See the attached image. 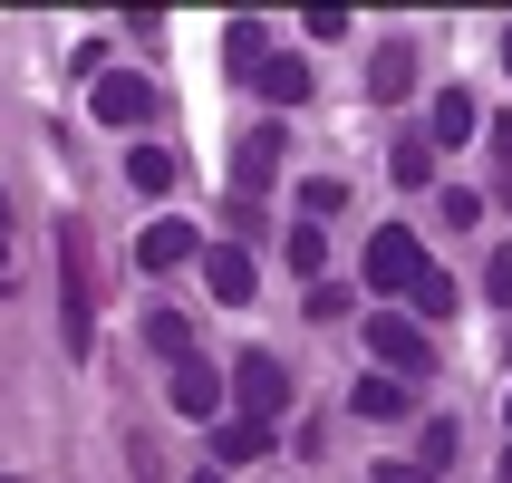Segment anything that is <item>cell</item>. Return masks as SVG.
<instances>
[{
    "instance_id": "1",
    "label": "cell",
    "mask_w": 512,
    "mask_h": 483,
    "mask_svg": "<svg viewBox=\"0 0 512 483\" xmlns=\"http://www.w3.org/2000/svg\"><path fill=\"white\" fill-rule=\"evenodd\" d=\"M58 329H68V348L87 358V339H97V271H87V223H58Z\"/></svg>"
},
{
    "instance_id": "2",
    "label": "cell",
    "mask_w": 512,
    "mask_h": 483,
    "mask_svg": "<svg viewBox=\"0 0 512 483\" xmlns=\"http://www.w3.org/2000/svg\"><path fill=\"white\" fill-rule=\"evenodd\" d=\"M368 358H377L387 377H406V387H416V377L435 368V339H426L406 310H368Z\"/></svg>"
},
{
    "instance_id": "3",
    "label": "cell",
    "mask_w": 512,
    "mask_h": 483,
    "mask_svg": "<svg viewBox=\"0 0 512 483\" xmlns=\"http://www.w3.org/2000/svg\"><path fill=\"white\" fill-rule=\"evenodd\" d=\"M426 242H416V232L406 223H387V232H368V290H406V300H416V290H426Z\"/></svg>"
},
{
    "instance_id": "4",
    "label": "cell",
    "mask_w": 512,
    "mask_h": 483,
    "mask_svg": "<svg viewBox=\"0 0 512 483\" xmlns=\"http://www.w3.org/2000/svg\"><path fill=\"white\" fill-rule=\"evenodd\" d=\"M232 406H242V426H271L290 406V377H281L271 348H242V358H232Z\"/></svg>"
},
{
    "instance_id": "5",
    "label": "cell",
    "mask_w": 512,
    "mask_h": 483,
    "mask_svg": "<svg viewBox=\"0 0 512 483\" xmlns=\"http://www.w3.org/2000/svg\"><path fill=\"white\" fill-rule=\"evenodd\" d=\"M281 174V126H252V136L232 145V194L242 203H261V184Z\"/></svg>"
},
{
    "instance_id": "6",
    "label": "cell",
    "mask_w": 512,
    "mask_h": 483,
    "mask_svg": "<svg viewBox=\"0 0 512 483\" xmlns=\"http://www.w3.org/2000/svg\"><path fill=\"white\" fill-rule=\"evenodd\" d=\"M165 397H174V416H194V426H213L232 387H223V377H213V368H203V358H184V368L165 377Z\"/></svg>"
},
{
    "instance_id": "7",
    "label": "cell",
    "mask_w": 512,
    "mask_h": 483,
    "mask_svg": "<svg viewBox=\"0 0 512 483\" xmlns=\"http://www.w3.org/2000/svg\"><path fill=\"white\" fill-rule=\"evenodd\" d=\"M348 416H358V426H397V416H416V387H406V377H358V387H348Z\"/></svg>"
},
{
    "instance_id": "8",
    "label": "cell",
    "mask_w": 512,
    "mask_h": 483,
    "mask_svg": "<svg viewBox=\"0 0 512 483\" xmlns=\"http://www.w3.org/2000/svg\"><path fill=\"white\" fill-rule=\"evenodd\" d=\"M194 252H203V242H194V223H174V213L136 232V271H184Z\"/></svg>"
},
{
    "instance_id": "9",
    "label": "cell",
    "mask_w": 512,
    "mask_h": 483,
    "mask_svg": "<svg viewBox=\"0 0 512 483\" xmlns=\"http://www.w3.org/2000/svg\"><path fill=\"white\" fill-rule=\"evenodd\" d=\"M87 107H97V126H136V116L155 107V87H145L136 68H116V78H97V97H87Z\"/></svg>"
},
{
    "instance_id": "10",
    "label": "cell",
    "mask_w": 512,
    "mask_h": 483,
    "mask_svg": "<svg viewBox=\"0 0 512 483\" xmlns=\"http://www.w3.org/2000/svg\"><path fill=\"white\" fill-rule=\"evenodd\" d=\"M203 281H213L223 310H242V300H252V252H242V242H213V252H203Z\"/></svg>"
},
{
    "instance_id": "11",
    "label": "cell",
    "mask_w": 512,
    "mask_h": 483,
    "mask_svg": "<svg viewBox=\"0 0 512 483\" xmlns=\"http://www.w3.org/2000/svg\"><path fill=\"white\" fill-rule=\"evenodd\" d=\"M223 68H232V78H261V68H271V29H261V20H232L223 29Z\"/></svg>"
},
{
    "instance_id": "12",
    "label": "cell",
    "mask_w": 512,
    "mask_h": 483,
    "mask_svg": "<svg viewBox=\"0 0 512 483\" xmlns=\"http://www.w3.org/2000/svg\"><path fill=\"white\" fill-rule=\"evenodd\" d=\"M406 87H416V49H406V39H387V49H377V68H368V97H377V107H397Z\"/></svg>"
},
{
    "instance_id": "13",
    "label": "cell",
    "mask_w": 512,
    "mask_h": 483,
    "mask_svg": "<svg viewBox=\"0 0 512 483\" xmlns=\"http://www.w3.org/2000/svg\"><path fill=\"white\" fill-rule=\"evenodd\" d=\"M474 126H484V116H474V97H464V87H445V97L426 107V136H435V145H464Z\"/></svg>"
},
{
    "instance_id": "14",
    "label": "cell",
    "mask_w": 512,
    "mask_h": 483,
    "mask_svg": "<svg viewBox=\"0 0 512 483\" xmlns=\"http://www.w3.org/2000/svg\"><path fill=\"white\" fill-rule=\"evenodd\" d=\"M145 348H155L165 368H184V358H194V329H184V310H145Z\"/></svg>"
},
{
    "instance_id": "15",
    "label": "cell",
    "mask_w": 512,
    "mask_h": 483,
    "mask_svg": "<svg viewBox=\"0 0 512 483\" xmlns=\"http://www.w3.org/2000/svg\"><path fill=\"white\" fill-rule=\"evenodd\" d=\"M261 455H271V435H261V426H242V416L213 426V464H261Z\"/></svg>"
},
{
    "instance_id": "16",
    "label": "cell",
    "mask_w": 512,
    "mask_h": 483,
    "mask_svg": "<svg viewBox=\"0 0 512 483\" xmlns=\"http://www.w3.org/2000/svg\"><path fill=\"white\" fill-rule=\"evenodd\" d=\"M387 174H397L406 194H426V184H435V136H406L397 155H387Z\"/></svg>"
},
{
    "instance_id": "17",
    "label": "cell",
    "mask_w": 512,
    "mask_h": 483,
    "mask_svg": "<svg viewBox=\"0 0 512 483\" xmlns=\"http://www.w3.org/2000/svg\"><path fill=\"white\" fill-rule=\"evenodd\" d=\"M281 261H290V281H310V290H319V261H329V242H319L310 223H290V232H281Z\"/></svg>"
},
{
    "instance_id": "18",
    "label": "cell",
    "mask_w": 512,
    "mask_h": 483,
    "mask_svg": "<svg viewBox=\"0 0 512 483\" xmlns=\"http://www.w3.org/2000/svg\"><path fill=\"white\" fill-rule=\"evenodd\" d=\"M261 97H271V107H300V97H310V68H300V58H271V68H261Z\"/></svg>"
},
{
    "instance_id": "19",
    "label": "cell",
    "mask_w": 512,
    "mask_h": 483,
    "mask_svg": "<svg viewBox=\"0 0 512 483\" xmlns=\"http://www.w3.org/2000/svg\"><path fill=\"white\" fill-rule=\"evenodd\" d=\"M126 184H136V194H174V155L165 145H136V155H126Z\"/></svg>"
},
{
    "instance_id": "20",
    "label": "cell",
    "mask_w": 512,
    "mask_h": 483,
    "mask_svg": "<svg viewBox=\"0 0 512 483\" xmlns=\"http://www.w3.org/2000/svg\"><path fill=\"white\" fill-rule=\"evenodd\" d=\"M416 464H426V474L455 464V416H426V455H416Z\"/></svg>"
},
{
    "instance_id": "21",
    "label": "cell",
    "mask_w": 512,
    "mask_h": 483,
    "mask_svg": "<svg viewBox=\"0 0 512 483\" xmlns=\"http://www.w3.org/2000/svg\"><path fill=\"white\" fill-rule=\"evenodd\" d=\"M300 203H310V213H339L348 184H339V174H310V184H300Z\"/></svg>"
},
{
    "instance_id": "22",
    "label": "cell",
    "mask_w": 512,
    "mask_h": 483,
    "mask_svg": "<svg viewBox=\"0 0 512 483\" xmlns=\"http://www.w3.org/2000/svg\"><path fill=\"white\" fill-rule=\"evenodd\" d=\"M416 310H426V319H445V310H455V281H445V271H426V290H416Z\"/></svg>"
},
{
    "instance_id": "23",
    "label": "cell",
    "mask_w": 512,
    "mask_h": 483,
    "mask_svg": "<svg viewBox=\"0 0 512 483\" xmlns=\"http://www.w3.org/2000/svg\"><path fill=\"white\" fill-rule=\"evenodd\" d=\"M348 310H358V300H348L339 281H319V290H310V319H348Z\"/></svg>"
},
{
    "instance_id": "24",
    "label": "cell",
    "mask_w": 512,
    "mask_h": 483,
    "mask_svg": "<svg viewBox=\"0 0 512 483\" xmlns=\"http://www.w3.org/2000/svg\"><path fill=\"white\" fill-rule=\"evenodd\" d=\"M484 290H493V300H512V252H493V271H484Z\"/></svg>"
},
{
    "instance_id": "25",
    "label": "cell",
    "mask_w": 512,
    "mask_h": 483,
    "mask_svg": "<svg viewBox=\"0 0 512 483\" xmlns=\"http://www.w3.org/2000/svg\"><path fill=\"white\" fill-rule=\"evenodd\" d=\"M377 483H435V474H426V464H387Z\"/></svg>"
},
{
    "instance_id": "26",
    "label": "cell",
    "mask_w": 512,
    "mask_h": 483,
    "mask_svg": "<svg viewBox=\"0 0 512 483\" xmlns=\"http://www.w3.org/2000/svg\"><path fill=\"white\" fill-rule=\"evenodd\" d=\"M493 145H503V165H512V116H493Z\"/></svg>"
},
{
    "instance_id": "27",
    "label": "cell",
    "mask_w": 512,
    "mask_h": 483,
    "mask_svg": "<svg viewBox=\"0 0 512 483\" xmlns=\"http://www.w3.org/2000/svg\"><path fill=\"white\" fill-rule=\"evenodd\" d=\"M503 426H512V387H503Z\"/></svg>"
},
{
    "instance_id": "28",
    "label": "cell",
    "mask_w": 512,
    "mask_h": 483,
    "mask_svg": "<svg viewBox=\"0 0 512 483\" xmlns=\"http://www.w3.org/2000/svg\"><path fill=\"white\" fill-rule=\"evenodd\" d=\"M503 68H512V29H503Z\"/></svg>"
},
{
    "instance_id": "29",
    "label": "cell",
    "mask_w": 512,
    "mask_h": 483,
    "mask_svg": "<svg viewBox=\"0 0 512 483\" xmlns=\"http://www.w3.org/2000/svg\"><path fill=\"white\" fill-rule=\"evenodd\" d=\"M0 223H10V203H0ZM0 242H10V232H0Z\"/></svg>"
},
{
    "instance_id": "30",
    "label": "cell",
    "mask_w": 512,
    "mask_h": 483,
    "mask_svg": "<svg viewBox=\"0 0 512 483\" xmlns=\"http://www.w3.org/2000/svg\"><path fill=\"white\" fill-rule=\"evenodd\" d=\"M503 483H512V455H503Z\"/></svg>"
},
{
    "instance_id": "31",
    "label": "cell",
    "mask_w": 512,
    "mask_h": 483,
    "mask_svg": "<svg viewBox=\"0 0 512 483\" xmlns=\"http://www.w3.org/2000/svg\"><path fill=\"white\" fill-rule=\"evenodd\" d=\"M194 483H213V474H194Z\"/></svg>"
}]
</instances>
